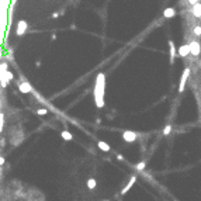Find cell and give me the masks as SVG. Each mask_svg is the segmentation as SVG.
Listing matches in <instances>:
<instances>
[{"label": "cell", "mask_w": 201, "mask_h": 201, "mask_svg": "<svg viewBox=\"0 0 201 201\" xmlns=\"http://www.w3.org/2000/svg\"><path fill=\"white\" fill-rule=\"evenodd\" d=\"M104 91H105V75L104 73H98L96 77V84H94V103L98 108L104 107Z\"/></svg>", "instance_id": "obj_1"}, {"label": "cell", "mask_w": 201, "mask_h": 201, "mask_svg": "<svg viewBox=\"0 0 201 201\" xmlns=\"http://www.w3.org/2000/svg\"><path fill=\"white\" fill-rule=\"evenodd\" d=\"M188 48H190V55H193L194 58H198L201 54V45L198 41H190L188 42Z\"/></svg>", "instance_id": "obj_2"}, {"label": "cell", "mask_w": 201, "mask_h": 201, "mask_svg": "<svg viewBox=\"0 0 201 201\" xmlns=\"http://www.w3.org/2000/svg\"><path fill=\"white\" fill-rule=\"evenodd\" d=\"M8 70V64L7 62H0V84L1 87H6L8 83L6 80V72Z\"/></svg>", "instance_id": "obj_3"}, {"label": "cell", "mask_w": 201, "mask_h": 201, "mask_svg": "<svg viewBox=\"0 0 201 201\" xmlns=\"http://www.w3.org/2000/svg\"><path fill=\"white\" fill-rule=\"evenodd\" d=\"M188 76H190V68H188V66H186L184 70H183V73H181V77H180V84H179V91H180V93H183V91H184V87H186V83H187Z\"/></svg>", "instance_id": "obj_4"}, {"label": "cell", "mask_w": 201, "mask_h": 201, "mask_svg": "<svg viewBox=\"0 0 201 201\" xmlns=\"http://www.w3.org/2000/svg\"><path fill=\"white\" fill-rule=\"evenodd\" d=\"M27 28H28V23L25 21V20H20L18 23H17V30H16V34L18 37H21V35H24L25 31H27Z\"/></svg>", "instance_id": "obj_5"}, {"label": "cell", "mask_w": 201, "mask_h": 201, "mask_svg": "<svg viewBox=\"0 0 201 201\" xmlns=\"http://www.w3.org/2000/svg\"><path fill=\"white\" fill-rule=\"evenodd\" d=\"M137 137L138 134L137 132H134V131H124L122 132V139L125 141V142H135L137 141Z\"/></svg>", "instance_id": "obj_6"}, {"label": "cell", "mask_w": 201, "mask_h": 201, "mask_svg": "<svg viewBox=\"0 0 201 201\" xmlns=\"http://www.w3.org/2000/svg\"><path fill=\"white\" fill-rule=\"evenodd\" d=\"M18 90L21 91V93H31L32 91V86L30 84V82L27 80H23L18 83Z\"/></svg>", "instance_id": "obj_7"}, {"label": "cell", "mask_w": 201, "mask_h": 201, "mask_svg": "<svg viewBox=\"0 0 201 201\" xmlns=\"http://www.w3.org/2000/svg\"><path fill=\"white\" fill-rule=\"evenodd\" d=\"M177 54H179V57L180 58H187L190 55V48H188V44H183L179 51H177Z\"/></svg>", "instance_id": "obj_8"}, {"label": "cell", "mask_w": 201, "mask_h": 201, "mask_svg": "<svg viewBox=\"0 0 201 201\" xmlns=\"http://www.w3.org/2000/svg\"><path fill=\"white\" fill-rule=\"evenodd\" d=\"M169 52H170V65L174 64V58H176V47H174V42L172 40H169Z\"/></svg>", "instance_id": "obj_9"}, {"label": "cell", "mask_w": 201, "mask_h": 201, "mask_svg": "<svg viewBox=\"0 0 201 201\" xmlns=\"http://www.w3.org/2000/svg\"><path fill=\"white\" fill-rule=\"evenodd\" d=\"M135 181H137V176L134 174V176H131V179H129V181L127 183V186H125V187L121 190V194H122V195H124V194H127V191H128V190L131 188V187H132V186L135 184Z\"/></svg>", "instance_id": "obj_10"}, {"label": "cell", "mask_w": 201, "mask_h": 201, "mask_svg": "<svg viewBox=\"0 0 201 201\" xmlns=\"http://www.w3.org/2000/svg\"><path fill=\"white\" fill-rule=\"evenodd\" d=\"M191 14H193L195 18H201V3H195L193 4V8H191Z\"/></svg>", "instance_id": "obj_11"}, {"label": "cell", "mask_w": 201, "mask_h": 201, "mask_svg": "<svg viewBox=\"0 0 201 201\" xmlns=\"http://www.w3.org/2000/svg\"><path fill=\"white\" fill-rule=\"evenodd\" d=\"M176 16V10L173 7H168L165 8V11H163V17L165 18H172V17Z\"/></svg>", "instance_id": "obj_12"}, {"label": "cell", "mask_w": 201, "mask_h": 201, "mask_svg": "<svg viewBox=\"0 0 201 201\" xmlns=\"http://www.w3.org/2000/svg\"><path fill=\"white\" fill-rule=\"evenodd\" d=\"M97 145H98V148H100L101 151H104V152H110V151H111L110 145L107 144V142H103V141H98V142H97Z\"/></svg>", "instance_id": "obj_13"}, {"label": "cell", "mask_w": 201, "mask_h": 201, "mask_svg": "<svg viewBox=\"0 0 201 201\" xmlns=\"http://www.w3.org/2000/svg\"><path fill=\"white\" fill-rule=\"evenodd\" d=\"M61 137L64 138L65 141H72L73 139V135L69 132V131H62V132H61Z\"/></svg>", "instance_id": "obj_14"}, {"label": "cell", "mask_w": 201, "mask_h": 201, "mask_svg": "<svg viewBox=\"0 0 201 201\" xmlns=\"http://www.w3.org/2000/svg\"><path fill=\"white\" fill-rule=\"evenodd\" d=\"M96 186H97L96 179H89V180H87V188H89V190H94V188H96Z\"/></svg>", "instance_id": "obj_15"}, {"label": "cell", "mask_w": 201, "mask_h": 201, "mask_svg": "<svg viewBox=\"0 0 201 201\" xmlns=\"http://www.w3.org/2000/svg\"><path fill=\"white\" fill-rule=\"evenodd\" d=\"M145 168H146V162H145V161L139 162V163H137V165H135V169H137L138 172H144Z\"/></svg>", "instance_id": "obj_16"}, {"label": "cell", "mask_w": 201, "mask_h": 201, "mask_svg": "<svg viewBox=\"0 0 201 201\" xmlns=\"http://www.w3.org/2000/svg\"><path fill=\"white\" fill-rule=\"evenodd\" d=\"M193 34L195 37H201V25H195L193 28Z\"/></svg>", "instance_id": "obj_17"}, {"label": "cell", "mask_w": 201, "mask_h": 201, "mask_svg": "<svg viewBox=\"0 0 201 201\" xmlns=\"http://www.w3.org/2000/svg\"><path fill=\"white\" fill-rule=\"evenodd\" d=\"M3 128H4V114L0 113V134L3 132Z\"/></svg>", "instance_id": "obj_18"}, {"label": "cell", "mask_w": 201, "mask_h": 201, "mask_svg": "<svg viewBox=\"0 0 201 201\" xmlns=\"http://www.w3.org/2000/svg\"><path fill=\"white\" fill-rule=\"evenodd\" d=\"M13 79H14V75L10 72V70H7V72H6V80H7V83H10Z\"/></svg>", "instance_id": "obj_19"}, {"label": "cell", "mask_w": 201, "mask_h": 201, "mask_svg": "<svg viewBox=\"0 0 201 201\" xmlns=\"http://www.w3.org/2000/svg\"><path fill=\"white\" fill-rule=\"evenodd\" d=\"M170 132H172V125H166L165 129H163V135H165V137H168Z\"/></svg>", "instance_id": "obj_20"}, {"label": "cell", "mask_w": 201, "mask_h": 201, "mask_svg": "<svg viewBox=\"0 0 201 201\" xmlns=\"http://www.w3.org/2000/svg\"><path fill=\"white\" fill-rule=\"evenodd\" d=\"M37 114L45 115V114H48V110H47V108H38V110H37Z\"/></svg>", "instance_id": "obj_21"}, {"label": "cell", "mask_w": 201, "mask_h": 201, "mask_svg": "<svg viewBox=\"0 0 201 201\" xmlns=\"http://www.w3.org/2000/svg\"><path fill=\"white\" fill-rule=\"evenodd\" d=\"M187 1H188V3H190V4L193 6V4H195V3H198L200 0H187Z\"/></svg>", "instance_id": "obj_22"}, {"label": "cell", "mask_w": 201, "mask_h": 201, "mask_svg": "<svg viewBox=\"0 0 201 201\" xmlns=\"http://www.w3.org/2000/svg\"><path fill=\"white\" fill-rule=\"evenodd\" d=\"M4 145H6V141H4V138H1V139H0V146L4 148Z\"/></svg>", "instance_id": "obj_23"}, {"label": "cell", "mask_w": 201, "mask_h": 201, "mask_svg": "<svg viewBox=\"0 0 201 201\" xmlns=\"http://www.w3.org/2000/svg\"><path fill=\"white\" fill-rule=\"evenodd\" d=\"M59 17V11H55L54 14H52V18H58Z\"/></svg>", "instance_id": "obj_24"}, {"label": "cell", "mask_w": 201, "mask_h": 201, "mask_svg": "<svg viewBox=\"0 0 201 201\" xmlns=\"http://www.w3.org/2000/svg\"><path fill=\"white\" fill-rule=\"evenodd\" d=\"M3 165H4V158L0 156V166H3Z\"/></svg>", "instance_id": "obj_25"}, {"label": "cell", "mask_w": 201, "mask_h": 201, "mask_svg": "<svg viewBox=\"0 0 201 201\" xmlns=\"http://www.w3.org/2000/svg\"><path fill=\"white\" fill-rule=\"evenodd\" d=\"M117 159H118V161H124V158H122V155H120V153H118V155H117Z\"/></svg>", "instance_id": "obj_26"}, {"label": "cell", "mask_w": 201, "mask_h": 201, "mask_svg": "<svg viewBox=\"0 0 201 201\" xmlns=\"http://www.w3.org/2000/svg\"><path fill=\"white\" fill-rule=\"evenodd\" d=\"M35 66H37V68H40V66H41V62H40V61H37V62H35Z\"/></svg>", "instance_id": "obj_27"}, {"label": "cell", "mask_w": 201, "mask_h": 201, "mask_svg": "<svg viewBox=\"0 0 201 201\" xmlns=\"http://www.w3.org/2000/svg\"><path fill=\"white\" fill-rule=\"evenodd\" d=\"M3 58V54H1V49H0V59Z\"/></svg>", "instance_id": "obj_28"}, {"label": "cell", "mask_w": 201, "mask_h": 201, "mask_svg": "<svg viewBox=\"0 0 201 201\" xmlns=\"http://www.w3.org/2000/svg\"><path fill=\"white\" fill-rule=\"evenodd\" d=\"M105 201H110V200H105Z\"/></svg>", "instance_id": "obj_29"}]
</instances>
